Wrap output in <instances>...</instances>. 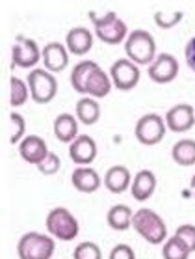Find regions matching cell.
Here are the masks:
<instances>
[{"mask_svg": "<svg viewBox=\"0 0 195 259\" xmlns=\"http://www.w3.org/2000/svg\"><path fill=\"white\" fill-rule=\"evenodd\" d=\"M48 153H50V151H48V147H47V142L37 135L24 136V140L19 144V155H21L24 162H28V164L37 166Z\"/></svg>", "mask_w": 195, "mask_h": 259, "instance_id": "13", "label": "cell"}, {"mask_svg": "<svg viewBox=\"0 0 195 259\" xmlns=\"http://www.w3.org/2000/svg\"><path fill=\"white\" fill-rule=\"evenodd\" d=\"M89 19L95 26V35L102 43L119 45V43L126 41L128 28H126L123 19L117 17L115 12H106L104 15H99L97 12H89Z\"/></svg>", "mask_w": 195, "mask_h": 259, "instance_id": "2", "label": "cell"}, {"mask_svg": "<svg viewBox=\"0 0 195 259\" xmlns=\"http://www.w3.org/2000/svg\"><path fill=\"white\" fill-rule=\"evenodd\" d=\"M28 97H30L28 82H23L17 77L10 78V105H12V108L23 106L28 101Z\"/></svg>", "mask_w": 195, "mask_h": 259, "instance_id": "26", "label": "cell"}, {"mask_svg": "<svg viewBox=\"0 0 195 259\" xmlns=\"http://www.w3.org/2000/svg\"><path fill=\"white\" fill-rule=\"evenodd\" d=\"M69 157L77 166H89L97 157V144L89 135H78L77 140L69 144Z\"/></svg>", "mask_w": 195, "mask_h": 259, "instance_id": "12", "label": "cell"}, {"mask_svg": "<svg viewBox=\"0 0 195 259\" xmlns=\"http://www.w3.org/2000/svg\"><path fill=\"white\" fill-rule=\"evenodd\" d=\"M156 190V176L151 170H140L132 179V198L138 201H145L154 194Z\"/></svg>", "mask_w": 195, "mask_h": 259, "instance_id": "18", "label": "cell"}, {"mask_svg": "<svg viewBox=\"0 0 195 259\" xmlns=\"http://www.w3.org/2000/svg\"><path fill=\"white\" fill-rule=\"evenodd\" d=\"M132 230L138 235L145 239L149 244H164L167 241V228L164 218L153 209H138L134 212V220H132Z\"/></svg>", "mask_w": 195, "mask_h": 259, "instance_id": "1", "label": "cell"}, {"mask_svg": "<svg viewBox=\"0 0 195 259\" xmlns=\"http://www.w3.org/2000/svg\"><path fill=\"white\" fill-rule=\"evenodd\" d=\"M175 235L186 242V246L189 248V252H191V253L195 252V226L193 224L178 226L177 230H175Z\"/></svg>", "mask_w": 195, "mask_h": 259, "instance_id": "31", "label": "cell"}, {"mask_svg": "<svg viewBox=\"0 0 195 259\" xmlns=\"http://www.w3.org/2000/svg\"><path fill=\"white\" fill-rule=\"evenodd\" d=\"M45 226H47L48 235L58 239V241L71 242L78 237V231H80V224L75 218L69 209L65 207H54L52 211L47 214V220H45Z\"/></svg>", "mask_w": 195, "mask_h": 259, "instance_id": "4", "label": "cell"}, {"mask_svg": "<svg viewBox=\"0 0 195 259\" xmlns=\"http://www.w3.org/2000/svg\"><path fill=\"white\" fill-rule=\"evenodd\" d=\"M132 220H134V211L128 205H113L106 214L108 226L115 231H126L132 228Z\"/></svg>", "mask_w": 195, "mask_h": 259, "instance_id": "22", "label": "cell"}, {"mask_svg": "<svg viewBox=\"0 0 195 259\" xmlns=\"http://www.w3.org/2000/svg\"><path fill=\"white\" fill-rule=\"evenodd\" d=\"M189 190H191V194H193V198H195V174H193V177H191V181H189Z\"/></svg>", "mask_w": 195, "mask_h": 259, "instance_id": "34", "label": "cell"}, {"mask_svg": "<svg viewBox=\"0 0 195 259\" xmlns=\"http://www.w3.org/2000/svg\"><path fill=\"white\" fill-rule=\"evenodd\" d=\"M124 53L136 65H151L156 60V41L147 30H132L124 41Z\"/></svg>", "mask_w": 195, "mask_h": 259, "instance_id": "3", "label": "cell"}, {"mask_svg": "<svg viewBox=\"0 0 195 259\" xmlns=\"http://www.w3.org/2000/svg\"><path fill=\"white\" fill-rule=\"evenodd\" d=\"M43 65L48 73H59L69 65V51L58 41L47 43L43 47Z\"/></svg>", "mask_w": 195, "mask_h": 259, "instance_id": "14", "label": "cell"}, {"mask_svg": "<svg viewBox=\"0 0 195 259\" xmlns=\"http://www.w3.org/2000/svg\"><path fill=\"white\" fill-rule=\"evenodd\" d=\"M28 88H30V97L34 99L37 105H47L56 97L58 92V80L52 73H48L43 67H36L28 73Z\"/></svg>", "mask_w": 195, "mask_h": 259, "instance_id": "6", "label": "cell"}, {"mask_svg": "<svg viewBox=\"0 0 195 259\" xmlns=\"http://www.w3.org/2000/svg\"><path fill=\"white\" fill-rule=\"evenodd\" d=\"M77 119L84 125H95L101 119V105L93 97H82L77 103Z\"/></svg>", "mask_w": 195, "mask_h": 259, "instance_id": "23", "label": "cell"}, {"mask_svg": "<svg viewBox=\"0 0 195 259\" xmlns=\"http://www.w3.org/2000/svg\"><path fill=\"white\" fill-rule=\"evenodd\" d=\"M59 168H61V160H59V157L54 153V151H50V153L37 164V170L41 171L43 176H54V174L59 171Z\"/></svg>", "mask_w": 195, "mask_h": 259, "instance_id": "30", "label": "cell"}, {"mask_svg": "<svg viewBox=\"0 0 195 259\" xmlns=\"http://www.w3.org/2000/svg\"><path fill=\"white\" fill-rule=\"evenodd\" d=\"M108 259H136V253L128 244H115L112 248L110 255H108Z\"/></svg>", "mask_w": 195, "mask_h": 259, "instance_id": "32", "label": "cell"}, {"mask_svg": "<svg viewBox=\"0 0 195 259\" xmlns=\"http://www.w3.org/2000/svg\"><path fill=\"white\" fill-rule=\"evenodd\" d=\"M189 248L182 239L177 235L169 237L164 244H162V257L164 259H188L189 257Z\"/></svg>", "mask_w": 195, "mask_h": 259, "instance_id": "25", "label": "cell"}, {"mask_svg": "<svg viewBox=\"0 0 195 259\" xmlns=\"http://www.w3.org/2000/svg\"><path fill=\"white\" fill-rule=\"evenodd\" d=\"M112 86H113V82H112V78H110V75L99 65V67L91 73V77H89L88 86H86V95H88V97H93V99H102V97L110 95Z\"/></svg>", "mask_w": 195, "mask_h": 259, "instance_id": "19", "label": "cell"}, {"mask_svg": "<svg viewBox=\"0 0 195 259\" xmlns=\"http://www.w3.org/2000/svg\"><path fill=\"white\" fill-rule=\"evenodd\" d=\"M140 65L130 62L128 58H119L115 60L110 67V78H112L113 86L121 92H130L134 90L140 82Z\"/></svg>", "mask_w": 195, "mask_h": 259, "instance_id": "9", "label": "cell"}, {"mask_svg": "<svg viewBox=\"0 0 195 259\" xmlns=\"http://www.w3.org/2000/svg\"><path fill=\"white\" fill-rule=\"evenodd\" d=\"M56 250L54 237L37 233V231H28L19 239L17 253L19 259H50Z\"/></svg>", "mask_w": 195, "mask_h": 259, "instance_id": "5", "label": "cell"}, {"mask_svg": "<svg viewBox=\"0 0 195 259\" xmlns=\"http://www.w3.org/2000/svg\"><path fill=\"white\" fill-rule=\"evenodd\" d=\"M73 259H102V250L95 242H80L73 252Z\"/></svg>", "mask_w": 195, "mask_h": 259, "instance_id": "29", "label": "cell"}, {"mask_svg": "<svg viewBox=\"0 0 195 259\" xmlns=\"http://www.w3.org/2000/svg\"><path fill=\"white\" fill-rule=\"evenodd\" d=\"M71 183L78 192L91 194L95 190H99V187L102 185V179L93 168H89V166H78L77 170L71 174Z\"/></svg>", "mask_w": 195, "mask_h": 259, "instance_id": "17", "label": "cell"}, {"mask_svg": "<svg viewBox=\"0 0 195 259\" xmlns=\"http://www.w3.org/2000/svg\"><path fill=\"white\" fill-rule=\"evenodd\" d=\"M99 67L97 62L93 60H84L80 64H77L71 71V86L73 90L80 95H86V86H88V80L91 77V73Z\"/></svg>", "mask_w": 195, "mask_h": 259, "instance_id": "21", "label": "cell"}, {"mask_svg": "<svg viewBox=\"0 0 195 259\" xmlns=\"http://www.w3.org/2000/svg\"><path fill=\"white\" fill-rule=\"evenodd\" d=\"M171 157L178 166H193L195 164V140L191 138H184L178 140L175 146L171 147Z\"/></svg>", "mask_w": 195, "mask_h": 259, "instance_id": "24", "label": "cell"}, {"mask_svg": "<svg viewBox=\"0 0 195 259\" xmlns=\"http://www.w3.org/2000/svg\"><path fill=\"white\" fill-rule=\"evenodd\" d=\"M167 131L166 119L162 118L160 114H145L138 119L134 135L136 140L143 146H156L164 140Z\"/></svg>", "mask_w": 195, "mask_h": 259, "instance_id": "7", "label": "cell"}, {"mask_svg": "<svg viewBox=\"0 0 195 259\" xmlns=\"http://www.w3.org/2000/svg\"><path fill=\"white\" fill-rule=\"evenodd\" d=\"M184 56H186V64L188 67L195 73V35L186 43V49H184Z\"/></svg>", "mask_w": 195, "mask_h": 259, "instance_id": "33", "label": "cell"}, {"mask_svg": "<svg viewBox=\"0 0 195 259\" xmlns=\"http://www.w3.org/2000/svg\"><path fill=\"white\" fill-rule=\"evenodd\" d=\"M132 179L130 170L123 164H115L112 168H108L106 176L102 179L104 187H106L112 194H123L124 190H128L132 187Z\"/></svg>", "mask_w": 195, "mask_h": 259, "instance_id": "16", "label": "cell"}, {"mask_svg": "<svg viewBox=\"0 0 195 259\" xmlns=\"http://www.w3.org/2000/svg\"><path fill=\"white\" fill-rule=\"evenodd\" d=\"M182 19H184V13L178 12V10H175V12H156L154 13V23H156V26L162 30L175 28Z\"/></svg>", "mask_w": 195, "mask_h": 259, "instance_id": "28", "label": "cell"}, {"mask_svg": "<svg viewBox=\"0 0 195 259\" xmlns=\"http://www.w3.org/2000/svg\"><path fill=\"white\" fill-rule=\"evenodd\" d=\"M164 119L171 133H186L195 125V108L188 103H178L167 110Z\"/></svg>", "mask_w": 195, "mask_h": 259, "instance_id": "11", "label": "cell"}, {"mask_svg": "<svg viewBox=\"0 0 195 259\" xmlns=\"http://www.w3.org/2000/svg\"><path fill=\"white\" fill-rule=\"evenodd\" d=\"M65 47L77 56H84L93 49V34L86 26H75L65 35Z\"/></svg>", "mask_w": 195, "mask_h": 259, "instance_id": "15", "label": "cell"}, {"mask_svg": "<svg viewBox=\"0 0 195 259\" xmlns=\"http://www.w3.org/2000/svg\"><path fill=\"white\" fill-rule=\"evenodd\" d=\"M149 78L156 84H169L178 75V60L173 54L162 53L156 56L153 64L147 67Z\"/></svg>", "mask_w": 195, "mask_h": 259, "instance_id": "10", "label": "cell"}, {"mask_svg": "<svg viewBox=\"0 0 195 259\" xmlns=\"http://www.w3.org/2000/svg\"><path fill=\"white\" fill-rule=\"evenodd\" d=\"M39 60H43V51L39 49V45L26 35H17L12 47V67L28 69L37 65Z\"/></svg>", "mask_w": 195, "mask_h": 259, "instance_id": "8", "label": "cell"}, {"mask_svg": "<svg viewBox=\"0 0 195 259\" xmlns=\"http://www.w3.org/2000/svg\"><path fill=\"white\" fill-rule=\"evenodd\" d=\"M54 136L58 138L61 144H73L78 136V119L73 114H59L54 119Z\"/></svg>", "mask_w": 195, "mask_h": 259, "instance_id": "20", "label": "cell"}, {"mask_svg": "<svg viewBox=\"0 0 195 259\" xmlns=\"http://www.w3.org/2000/svg\"><path fill=\"white\" fill-rule=\"evenodd\" d=\"M26 131V119L19 112H10V144L17 146L24 140Z\"/></svg>", "mask_w": 195, "mask_h": 259, "instance_id": "27", "label": "cell"}]
</instances>
